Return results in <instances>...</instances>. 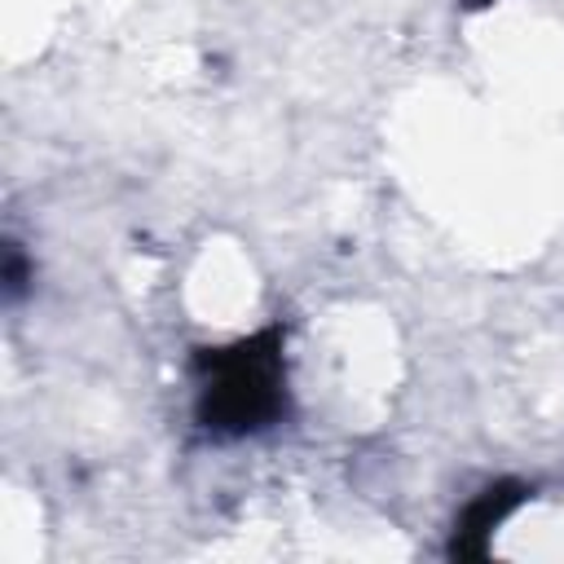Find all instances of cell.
<instances>
[{
    "label": "cell",
    "mask_w": 564,
    "mask_h": 564,
    "mask_svg": "<svg viewBox=\"0 0 564 564\" xmlns=\"http://www.w3.org/2000/svg\"><path fill=\"white\" fill-rule=\"evenodd\" d=\"M533 498V489L524 480H494L480 494L467 498V507L454 520L449 533V555L454 560H485L494 546V533Z\"/></svg>",
    "instance_id": "cell-2"
},
{
    "label": "cell",
    "mask_w": 564,
    "mask_h": 564,
    "mask_svg": "<svg viewBox=\"0 0 564 564\" xmlns=\"http://www.w3.org/2000/svg\"><path fill=\"white\" fill-rule=\"evenodd\" d=\"M458 4H463V9H471V13H476V9H489V4H494V0H458Z\"/></svg>",
    "instance_id": "cell-4"
},
{
    "label": "cell",
    "mask_w": 564,
    "mask_h": 564,
    "mask_svg": "<svg viewBox=\"0 0 564 564\" xmlns=\"http://www.w3.org/2000/svg\"><path fill=\"white\" fill-rule=\"evenodd\" d=\"M194 423L216 441L256 436L286 419V326L269 322L229 344L194 348Z\"/></svg>",
    "instance_id": "cell-1"
},
{
    "label": "cell",
    "mask_w": 564,
    "mask_h": 564,
    "mask_svg": "<svg viewBox=\"0 0 564 564\" xmlns=\"http://www.w3.org/2000/svg\"><path fill=\"white\" fill-rule=\"evenodd\" d=\"M0 278H4V295H9V300H18V295L26 291L31 264H26V256H22L18 242H4V269H0Z\"/></svg>",
    "instance_id": "cell-3"
}]
</instances>
